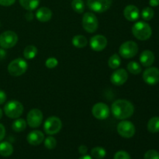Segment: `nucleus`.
Segmentation results:
<instances>
[{
    "instance_id": "1",
    "label": "nucleus",
    "mask_w": 159,
    "mask_h": 159,
    "mask_svg": "<svg viewBox=\"0 0 159 159\" xmlns=\"http://www.w3.org/2000/svg\"><path fill=\"white\" fill-rule=\"evenodd\" d=\"M113 116L118 120H126L131 117L134 112L133 104L126 99H117L111 106Z\"/></svg>"
},
{
    "instance_id": "2",
    "label": "nucleus",
    "mask_w": 159,
    "mask_h": 159,
    "mask_svg": "<svg viewBox=\"0 0 159 159\" xmlns=\"http://www.w3.org/2000/svg\"><path fill=\"white\" fill-rule=\"evenodd\" d=\"M132 33L138 40H147L152 36V30L148 23L144 21H139L134 24Z\"/></svg>"
},
{
    "instance_id": "3",
    "label": "nucleus",
    "mask_w": 159,
    "mask_h": 159,
    "mask_svg": "<svg viewBox=\"0 0 159 159\" xmlns=\"http://www.w3.org/2000/svg\"><path fill=\"white\" fill-rule=\"evenodd\" d=\"M24 107L23 104L16 100H11L8 102L4 107L5 114L11 119H17L23 114Z\"/></svg>"
},
{
    "instance_id": "4",
    "label": "nucleus",
    "mask_w": 159,
    "mask_h": 159,
    "mask_svg": "<svg viewBox=\"0 0 159 159\" xmlns=\"http://www.w3.org/2000/svg\"><path fill=\"white\" fill-rule=\"evenodd\" d=\"M28 68V64L21 57L14 59L8 65V71L12 76H20L24 74Z\"/></svg>"
},
{
    "instance_id": "5",
    "label": "nucleus",
    "mask_w": 159,
    "mask_h": 159,
    "mask_svg": "<svg viewBox=\"0 0 159 159\" xmlns=\"http://www.w3.org/2000/svg\"><path fill=\"white\" fill-rule=\"evenodd\" d=\"M138 52V45L133 40H128L120 45L119 48V54L124 58H132L137 55Z\"/></svg>"
},
{
    "instance_id": "6",
    "label": "nucleus",
    "mask_w": 159,
    "mask_h": 159,
    "mask_svg": "<svg viewBox=\"0 0 159 159\" xmlns=\"http://www.w3.org/2000/svg\"><path fill=\"white\" fill-rule=\"evenodd\" d=\"M82 26L84 30L89 34L96 32L99 26V22L96 16L93 12H85L82 18Z\"/></svg>"
},
{
    "instance_id": "7",
    "label": "nucleus",
    "mask_w": 159,
    "mask_h": 159,
    "mask_svg": "<svg viewBox=\"0 0 159 159\" xmlns=\"http://www.w3.org/2000/svg\"><path fill=\"white\" fill-rule=\"evenodd\" d=\"M17 42H18V36L13 31H5L0 35V47L4 49L13 48Z\"/></svg>"
},
{
    "instance_id": "8",
    "label": "nucleus",
    "mask_w": 159,
    "mask_h": 159,
    "mask_svg": "<svg viewBox=\"0 0 159 159\" xmlns=\"http://www.w3.org/2000/svg\"><path fill=\"white\" fill-rule=\"evenodd\" d=\"M62 127V122L57 116H50L43 124V129L46 134L49 135L56 134L61 130Z\"/></svg>"
},
{
    "instance_id": "9",
    "label": "nucleus",
    "mask_w": 159,
    "mask_h": 159,
    "mask_svg": "<svg viewBox=\"0 0 159 159\" xmlns=\"http://www.w3.org/2000/svg\"><path fill=\"white\" fill-rule=\"evenodd\" d=\"M87 5L93 12L102 13L110 9L112 0H87Z\"/></svg>"
},
{
    "instance_id": "10",
    "label": "nucleus",
    "mask_w": 159,
    "mask_h": 159,
    "mask_svg": "<svg viewBox=\"0 0 159 159\" xmlns=\"http://www.w3.org/2000/svg\"><path fill=\"white\" fill-rule=\"evenodd\" d=\"M117 132L121 137L124 138H130L135 134L136 129L133 123L128 120L120 122L117 125Z\"/></svg>"
},
{
    "instance_id": "11",
    "label": "nucleus",
    "mask_w": 159,
    "mask_h": 159,
    "mask_svg": "<svg viewBox=\"0 0 159 159\" xmlns=\"http://www.w3.org/2000/svg\"><path fill=\"white\" fill-rule=\"evenodd\" d=\"M43 121V113L39 109H32L30 110L26 118V124L32 128L39 127Z\"/></svg>"
},
{
    "instance_id": "12",
    "label": "nucleus",
    "mask_w": 159,
    "mask_h": 159,
    "mask_svg": "<svg viewBox=\"0 0 159 159\" xmlns=\"http://www.w3.org/2000/svg\"><path fill=\"white\" fill-rule=\"evenodd\" d=\"M93 116L98 120H106L109 117L110 110L108 106L104 102H97L92 109Z\"/></svg>"
},
{
    "instance_id": "13",
    "label": "nucleus",
    "mask_w": 159,
    "mask_h": 159,
    "mask_svg": "<svg viewBox=\"0 0 159 159\" xmlns=\"http://www.w3.org/2000/svg\"><path fill=\"white\" fill-rule=\"evenodd\" d=\"M143 79L148 85H156L159 82V69L155 67L148 68L143 73Z\"/></svg>"
},
{
    "instance_id": "14",
    "label": "nucleus",
    "mask_w": 159,
    "mask_h": 159,
    "mask_svg": "<svg viewBox=\"0 0 159 159\" xmlns=\"http://www.w3.org/2000/svg\"><path fill=\"white\" fill-rule=\"evenodd\" d=\"M128 79V73L124 68L116 69L112 73L110 76V81L112 83L116 86L123 85Z\"/></svg>"
},
{
    "instance_id": "15",
    "label": "nucleus",
    "mask_w": 159,
    "mask_h": 159,
    "mask_svg": "<svg viewBox=\"0 0 159 159\" xmlns=\"http://www.w3.org/2000/svg\"><path fill=\"white\" fill-rule=\"evenodd\" d=\"M90 47L95 51H101L105 49L107 46V39L105 36L98 34L90 39Z\"/></svg>"
},
{
    "instance_id": "16",
    "label": "nucleus",
    "mask_w": 159,
    "mask_h": 159,
    "mask_svg": "<svg viewBox=\"0 0 159 159\" xmlns=\"http://www.w3.org/2000/svg\"><path fill=\"white\" fill-rule=\"evenodd\" d=\"M124 16L127 20L130 22H134L138 20L140 16V11L137 6L134 5H128L124 10Z\"/></svg>"
},
{
    "instance_id": "17",
    "label": "nucleus",
    "mask_w": 159,
    "mask_h": 159,
    "mask_svg": "<svg viewBox=\"0 0 159 159\" xmlns=\"http://www.w3.org/2000/svg\"><path fill=\"white\" fill-rule=\"evenodd\" d=\"M27 141L31 145H39L44 140V134L40 130H33L27 135Z\"/></svg>"
},
{
    "instance_id": "18",
    "label": "nucleus",
    "mask_w": 159,
    "mask_h": 159,
    "mask_svg": "<svg viewBox=\"0 0 159 159\" xmlns=\"http://www.w3.org/2000/svg\"><path fill=\"white\" fill-rule=\"evenodd\" d=\"M155 54L149 50L144 51L140 55V62L144 67H150L155 61Z\"/></svg>"
},
{
    "instance_id": "19",
    "label": "nucleus",
    "mask_w": 159,
    "mask_h": 159,
    "mask_svg": "<svg viewBox=\"0 0 159 159\" xmlns=\"http://www.w3.org/2000/svg\"><path fill=\"white\" fill-rule=\"evenodd\" d=\"M52 17V12L48 7H41L36 12V18L42 23L48 22Z\"/></svg>"
},
{
    "instance_id": "20",
    "label": "nucleus",
    "mask_w": 159,
    "mask_h": 159,
    "mask_svg": "<svg viewBox=\"0 0 159 159\" xmlns=\"http://www.w3.org/2000/svg\"><path fill=\"white\" fill-rule=\"evenodd\" d=\"M23 9L27 11H34L40 5V0H19Z\"/></svg>"
},
{
    "instance_id": "21",
    "label": "nucleus",
    "mask_w": 159,
    "mask_h": 159,
    "mask_svg": "<svg viewBox=\"0 0 159 159\" xmlns=\"http://www.w3.org/2000/svg\"><path fill=\"white\" fill-rule=\"evenodd\" d=\"M13 152V147L7 141L0 143V155L3 157H9Z\"/></svg>"
},
{
    "instance_id": "22",
    "label": "nucleus",
    "mask_w": 159,
    "mask_h": 159,
    "mask_svg": "<svg viewBox=\"0 0 159 159\" xmlns=\"http://www.w3.org/2000/svg\"><path fill=\"white\" fill-rule=\"evenodd\" d=\"M88 43L87 38L83 35H76L72 38V44L77 48H83Z\"/></svg>"
},
{
    "instance_id": "23",
    "label": "nucleus",
    "mask_w": 159,
    "mask_h": 159,
    "mask_svg": "<svg viewBox=\"0 0 159 159\" xmlns=\"http://www.w3.org/2000/svg\"><path fill=\"white\" fill-rule=\"evenodd\" d=\"M148 130L151 133L159 132V116H154L148 123Z\"/></svg>"
},
{
    "instance_id": "24",
    "label": "nucleus",
    "mask_w": 159,
    "mask_h": 159,
    "mask_svg": "<svg viewBox=\"0 0 159 159\" xmlns=\"http://www.w3.org/2000/svg\"><path fill=\"white\" fill-rule=\"evenodd\" d=\"M26 128V122L24 119L17 118L12 124V129L15 132H22Z\"/></svg>"
},
{
    "instance_id": "25",
    "label": "nucleus",
    "mask_w": 159,
    "mask_h": 159,
    "mask_svg": "<svg viewBox=\"0 0 159 159\" xmlns=\"http://www.w3.org/2000/svg\"><path fill=\"white\" fill-rule=\"evenodd\" d=\"M37 54V48L34 45H29L26 47L23 51V56L27 60L34 58Z\"/></svg>"
},
{
    "instance_id": "26",
    "label": "nucleus",
    "mask_w": 159,
    "mask_h": 159,
    "mask_svg": "<svg viewBox=\"0 0 159 159\" xmlns=\"http://www.w3.org/2000/svg\"><path fill=\"white\" fill-rule=\"evenodd\" d=\"M121 65V59L118 54H114L109 58L108 65L112 69H116Z\"/></svg>"
},
{
    "instance_id": "27",
    "label": "nucleus",
    "mask_w": 159,
    "mask_h": 159,
    "mask_svg": "<svg viewBox=\"0 0 159 159\" xmlns=\"http://www.w3.org/2000/svg\"><path fill=\"white\" fill-rule=\"evenodd\" d=\"M91 155L96 159H102L107 155V152L102 147H96L91 150Z\"/></svg>"
},
{
    "instance_id": "28",
    "label": "nucleus",
    "mask_w": 159,
    "mask_h": 159,
    "mask_svg": "<svg viewBox=\"0 0 159 159\" xmlns=\"http://www.w3.org/2000/svg\"><path fill=\"white\" fill-rule=\"evenodd\" d=\"M127 70L132 75H139L141 72V66L136 61H130L127 64Z\"/></svg>"
},
{
    "instance_id": "29",
    "label": "nucleus",
    "mask_w": 159,
    "mask_h": 159,
    "mask_svg": "<svg viewBox=\"0 0 159 159\" xmlns=\"http://www.w3.org/2000/svg\"><path fill=\"white\" fill-rule=\"evenodd\" d=\"M71 7L77 13H82L85 10V3L83 0H72Z\"/></svg>"
},
{
    "instance_id": "30",
    "label": "nucleus",
    "mask_w": 159,
    "mask_h": 159,
    "mask_svg": "<svg viewBox=\"0 0 159 159\" xmlns=\"http://www.w3.org/2000/svg\"><path fill=\"white\" fill-rule=\"evenodd\" d=\"M154 15H155V12H154L152 8L151 7L144 8L141 12V17L143 18V20H146V21L152 20L154 17Z\"/></svg>"
},
{
    "instance_id": "31",
    "label": "nucleus",
    "mask_w": 159,
    "mask_h": 159,
    "mask_svg": "<svg viewBox=\"0 0 159 159\" xmlns=\"http://www.w3.org/2000/svg\"><path fill=\"white\" fill-rule=\"evenodd\" d=\"M56 144H57V141L54 138H53L52 136H49L45 139L44 141V146L46 147V148L50 149H54L56 147Z\"/></svg>"
},
{
    "instance_id": "32",
    "label": "nucleus",
    "mask_w": 159,
    "mask_h": 159,
    "mask_svg": "<svg viewBox=\"0 0 159 159\" xmlns=\"http://www.w3.org/2000/svg\"><path fill=\"white\" fill-rule=\"evenodd\" d=\"M57 65H58V61L55 57H49L45 61V65H46L47 68H50V69L56 68Z\"/></svg>"
},
{
    "instance_id": "33",
    "label": "nucleus",
    "mask_w": 159,
    "mask_h": 159,
    "mask_svg": "<svg viewBox=\"0 0 159 159\" xmlns=\"http://www.w3.org/2000/svg\"><path fill=\"white\" fill-rule=\"evenodd\" d=\"M144 159H159V153L155 150H149L144 154Z\"/></svg>"
},
{
    "instance_id": "34",
    "label": "nucleus",
    "mask_w": 159,
    "mask_h": 159,
    "mask_svg": "<svg viewBox=\"0 0 159 159\" xmlns=\"http://www.w3.org/2000/svg\"><path fill=\"white\" fill-rule=\"evenodd\" d=\"M114 159H131L130 155L127 152L124 151H120L116 152L114 155Z\"/></svg>"
},
{
    "instance_id": "35",
    "label": "nucleus",
    "mask_w": 159,
    "mask_h": 159,
    "mask_svg": "<svg viewBox=\"0 0 159 159\" xmlns=\"http://www.w3.org/2000/svg\"><path fill=\"white\" fill-rule=\"evenodd\" d=\"M16 0H0V6H10L15 3Z\"/></svg>"
},
{
    "instance_id": "36",
    "label": "nucleus",
    "mask_w": 159,
    "mask_h": 159,
    "mask_svg": "<svg viewBox=\"0 0 159 159\" xmlns=\"http://www.w3.org/2000/svg\"><path fill=\"white\" fill-rule=\"evenodd\" d=\"M6 135V128L2 124H0V142L4 139Z\"/></svg>"
},
{
    "instance_id": "37",
    "label": "nucleus",
    "mask_w": 159,
    "mask_h": 159,
    "mask_svg": "<svg viewBox=\"0 0 159 159\" xmlns=\"http://www.w3.org/2000/svg\"><path fill=\"white\" fill-rule=\"evenodd\" d=\"M6 100V94L4 91L0 90V105L4 103Z\"/></svg>"
},
{
    "instance_id": "38",
    "label": "nucleus",
    "mask_w": 159,
    "mask_h": 159,
    "mask_svg": "<svg viewBox=\"0 0 159 159\" xmlns=\"http://www.w3.org/2000/svg\"><path fill=\"white\" fill-rule=\"evenodd\" d=\"M79 153L84 155L87 153V152H88V148H87V147L85 145H81L80 147L79 148Z\"/></svg>"
},
{
    "instance_id": "39",
    "label": "nucleus",
    "mask_w": 159,
    "mask_h": 159,
    "mask_svg": "<svg viewBox=\"0 0 159 159\" xmlns=\"http://www.w3.org/2000/svg\"><path fill=\"white\" fill-rule=\"evenodd\" d=\"M149 5L152 7H156L159 6V0H150L149 1Z\"/></svg>"
},
{
    "instance_id": "40",
    "label": "nucleus",
    "mask_w": 159,
    "mask_h": 159,
    "mask_svg": "<svg viewBox=\"0 0 159 159\" xmlns=\"http://www.w3.org/2000/svg\"><path fill=\"white\" fill-rule=\"evenodd\" d=\"M79 159H93L91 156H89V155H84L83 156L81 157Z\"/></svg>"
},
{
    "instance_id": "41",
    "label": "nucleus",
    "mask_w": 159,
    "mask_h": 159,
    "mask_svg": "<svg viewBox=\"0 0 159 159\" xmlns=\"http://www.w3.org/2000/svg\"><path fill=\"white\" fill-rule=\"evenodd\" d=\"M2 115H3L2 110V109H0V120H1L2 117Z\"/></svg>"
}]
</instances>
